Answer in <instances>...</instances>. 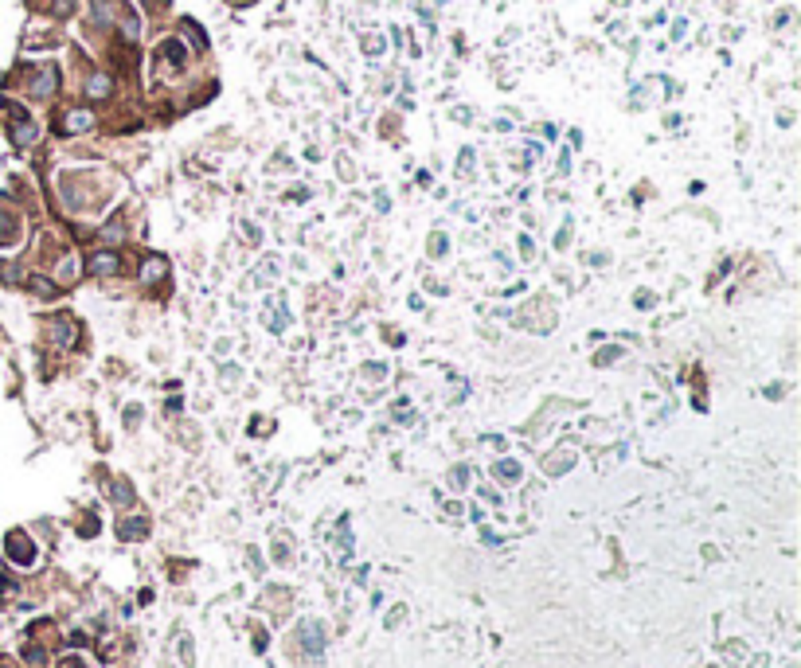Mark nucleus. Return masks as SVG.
I'll list each match as a JSON object with an SVG mask.
<instances>
[{"label": "nucleus", "instance_id": "f257e3e1", "mask_svg": "<svg viewBox=\"0 0 801 668\" xmlns=\"http://www.w3.org/2000/svg\"><path fill=\"white\" fill-rule=\"evenodd\" d=\"M8 551H12V559H32V543H28L24 535H8Z\"/></svg>", "mask_w": 801, "mask_h": 668}, {"label": "nucleus", "instance_id": "f03ea898", "mask_svg": "<svg viewBox=\"0 0 801 668\" xmlns=\"http://www.w3.org/2000/svg\"><path fill=\"white\" fill-rule=\"evenodd\" d=\"M90 270H94V274H109V270H118V258H114V255H98L94 262H90Z\"/></svg>", "mask_w": 801, "mask_h": 668}, {"label": "nucleus", "instance_id": "7ed1b4c3", "mask_svg": "<svg viewBox=\"0 0 801 668\" xmlns=\"http://www.w3.org/2000/svg\"><path fill=\"white\" fill-rule=\"evenodd\" d=\"M90 125V118L86 114H71V122H67V129H86Z\"/></svg>", "mask_w": 801, "mask_h": 668}]
</instances>
